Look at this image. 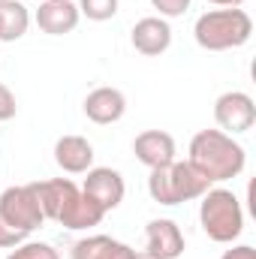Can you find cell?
<instances>
[{"label":"cell","instance_id":"6da1fadb","mask_svg":"<svg viewBox=\"0 0 256 259\" xmlns=\"http://www.w3.org/2000/svg\"><path fill=\"white\" fill-rule=\"evenodd\" d=\"M190 163L214 184L244 169V148L223 130H199L190 139Z\"/></svg>","mask_w":256,"mask_h":259},{"label":"cell","instance_id":"7a4b0ae2","mask_svg":"<svg viewBox=\"0 0 256 259\" xmlns=\"http://www.w3.org/2000/svg\"><path fill=\"white\" fill-rule=\"evenodd\" d=\"M196 42L208 52H223V49H238L250 39L253 33V18L238 9V6H226V9H211L205 15L196 18Z\"/></svg>","mask_w":256,"mask_h":259},{"label":"cell","instance_id":"3957f363","mask_svg":"<svg viewBox=\"0 0 256 259\" xmlns=\"http://www.w3.org/2000/svg\"><path fill=\"white\" fill-rule=\"evenodd\" d=\"M199 223H202V229L211 241H220V244L235 241L244 229L241 202L235 199L232 190H223V187L205 190L202 205H199Z\"/></svg>","mask_w":256,"mask_h":259},{"label":"cell","instance_id":"277c9868","mask_svg":"<svg viewBox=\"0 0 256 259\" xmlns=\"http://www.w3.org/2000/svg\"><path fill=\"white\" fill-rule=\"evenodd\" d=\"M0 217L12 229H18L24 235L33 232L36 226H42V220H46L30 184H24V187H6L0 193Z\"/></svg>","mask_w":256,"mask_h":259},{"label":"cell","instance_id":"5b68a950","mask_svg":"<svg viewBox=\"0 0 256 259\" xmlns=\"http://www.w3.org/2000/svg\"><path fill=\"white\" fill-rule=\"evenodd\" d=\"M214 118L217 124L229 133H244L253 127L256 121V106L253 97L244 91H226L214 100Z\"/></svg>","mask_w":256,"mask_h":259},{"label":"cell","instance_id":"8992f818","mask_svg":"<svg viewBox=\"0 0 256 259\" xmlns=\"http://www.w3.org/2000/svg\"><path fill=\"white\" fill-rule=\"evenodd\" d=\"M124 178L118 169H109V166H91L88 169V178H84V187L81 193H88L103 211H112L124 202Z\"/></svg>","mask_w":256,"mask_h":259},{"label":"cell","instance_id":"52a82bcc","mask_svg":"<svg viewBox=\"0 0 256 259\" xmlns=\"http://www.w3.org/2000/svg\"><path fill=\"white\" fill-rule=\"evenodd\" d=\"M130 39H133V49L139 55H148V58H157L163 55L169 46H172V27L166 18L160 15H145L133 24L130 30Z\"/></svg>","mask_w":256,"mask_h":259},{"label":"cell","instance_id":"ba28073f","mask_svg":"<svg viewBox=\"0 0 256 259\" xmlns=\"http://www.w3.org/2000/svg\"><path fill=\"white\" fill-rule=\"evenodd\" d=\"M133 154H136L148 169L169 166V163L175 160V139H172V133H166V130H142V133L133 139Z\"/></svg>","mask_w":256,"mask_h":259},{"label":"cell","instance_id":"9c48e42d","mask_svg":"<svg viewBox=\"0 0 256 259\" xmlns=\"http://www.w3.org/2000/svg\"><path fill=\"white\" fill-rule=\"evenodd\" d=\"M124 112H127V97H124V91H118L112 84L94 88L84 97V115L94 124H115Z\"/></svg>","mask_w":256,"mask_h":259},{"label":"cell","instance_id":"30bf717a","mask_svg":"<svg viewBox=\"0 0 256 259\" xmlns=\"http://www.w3.org/2000/svg\"><path fill=\"white\" fill-rule=\"evenodd\" d=\"M145 238H148V253H154L160 259H178L184 253V232L169 217L151 220L148 229H145Z\"/></svg>","mask_w":256,"mask_h":259},{"label":"cell","instance_id":"8fae6325","mask_svg":"<svg viewBox=\"0 0 256 259\" xmlns=\"http://www.w3.org/2000/svg\"><path fill=\"white\" fill-rule=\"evenodd\" d=\"M36 24L42 33L64 36L78 24V6L72 0H42L36 9Z\"/></svg>","mask_w":256,"mask_h":259},{"label":"cell","instance_id":"7c38bea8","mask_svg":"<svg viewBox=\"0 0 256 259\" xmlns=\"http://www.w3.org/2000/svg\"><path fill=\"white\" fill-rule=\"evenodd\" d=\"M55 160L64 172H72V175L88 172L94 166V145L84 136H75V133L61 136L55 142Z\"/></svg>","mask_w":256,"mask_h":259},{"label":"cell","instance_id":"4fadbf2b","mask_svg":"<svg viewBox=\"0 0 256 259\" xmlns=\"http://www.w3.org/2000/svg\"><path fill=\"white\" fill-rule=\"evenodd\" d=\"M169 181H172L175 205L187 202V199H199L205 190H211V181L193 166L190 160H172L169 163Z\"/></svg>","mask_w":256,"mask_h":259},{"label":"cell","instance_id":"5bb4252c","mask_svg":"<svg viewBox=\"0 0 256 259\" xmlns=\"http://www.w3.org/2000/svg\"><path fill=\"white\" fill-rule=\"evenodd\" d=\"M30 187H33L36 202L42 208V217H49V220H58L61 211L72 202V196L78 193V187L69 178H49V181H36Z\"/></svg>","mask_w":256,"mask_h":259},{"label":"cell","instance_id":"9a60e30c","mask_svg":"<svg viewBox=\"0 0 256 259\" xmlns=\"http://www.w3.org/2000/svg\"><path fill=\"white\" fill-rule=\"evenodd\" d=\"M133 247L109 238V235H88L72 244V259H133Z\"/></svg>","mask_w":256,"mask_h":259},{"label":"cell","instance_id":"2e32d148","mask_svg":"<svg viewBox=\"0 0 256 259\" xmlns=\"http://www.w3.org/2000/svg\"><path fill=\"white\" fill-rule=\"evenodd\" d=\"M103 217H106V211H103L88 193L78 190V193L72 196V202L61 211L58 223H64L66 229H88V226H97Z\"/></svg>","mask_w":256,"mask_h":259},{"label":"cell","instance_id":"e0dca14e","mask_svg":"<svg viewBox=\"0 0 256 259\" xmlns=\"http://www.w3.org/2000/svg\"><path fill=\"white\" fill-rule=\"evenodd\" d=\"M30 12L21 0H0V42H15L27 33Z\"/></svg>","mask_w":256,"mask_h":259},{"label":"cell","instance_id":"ac0fdd59","mask_svg":"<svg viewBox=\"0 0 256 259\" xmlns=\"http://www.w3.org/2000/svg\"><path fill=\"white\" fill-rule=\"evenodd\" d=\"M148 193H151L154 202H160V205H175L172 181H169V166H157V169H151V175H148Z\"/></svg>","mask_w":256,"mask_h":259},{"label":"cell","instance_id":"d6986e66","mask_svg":"<svg viewBox=\"0 0 256 259\" xmlns=\"http://www.w3.org/2000/svg\"><path fill=\"white\" fill-rule=\"evenodd\" d=\"M118 12V0H78V15H88L91 21H109Z\"/></svg>","mask_w":256,"mask_h":259},{"label":"cell","instance_id":"ffe728a7","mask_svg":"<svg viewBox=\"0 0 256 259\" xmlns=\"http://www.w3.org/2000/svg\"><path fill=\"white\" fill-rule=\"evenodd\" d=\"M6 259H61V253L46 241H27V244H15V250Z\"/></svg>","mask_w":256,"mask_h":259},{"label":"cell","instance_id":"44dd1931","mask_svg":"<svg viewBox=\"0 0 256 259\" xmlns=\"http://www.w3.org/2000/svg\"><path fill=\"white\" fill-rule=\"evenodd\" d=\"M18 112V103H15V94L0 81V121H12Z\"/></svg>","mask_w":256,"mask_h":259},{"label":"cell","instance_id":"7402d4cb","mask_svg":"<svg viewBox=\"0 0 256 259\" xmlns=\"http://www.w3.org/2000/svg\"><path fill=\"white\" fill-rule=\"evenodd\" d=\"M154 9H160V15H181L190 9V0H151Z\"/></svg>","mask_w":256,"mask_h":259},{"label":"cell","instance_id":"603a6c76","mask_svg":"<svg viewBox=\"0 0 256 259\" xmlns=\"http://www.w3.org/2000/svg\"><path fill=\"white\" fill-rule=\"evenodd\" d=\"M21 241H24V232L12 229V226L0 217V247H15V244H21Z\"/></svg>","mask_w":256,"mask_h":259},{"label":"cell","instance_id":"cb8c5ba5","mask_svg":"<svg viewBox=\"0 0 256 259\" xmlns=\"http://www.w3.org/2000/svg\"><path fill=\"white\" fill-rule=\"evenodd\" d=\"M220 259H256V250L250 244H238V247H232V250H226Z\"/></svg>","mask_w":256,"mask_h":259},{"label":"cell","instance_id":"d4e9b609","mask_svg":"<svg viewBox=\"0 0 256 259\" xmlns=\"http://www.w3.org/2000/svg\"><path fill=\"white\" fill-rule=\"evenodd\" d=\"M208 3H214V6H241L244 0H208Z\"/></svg>","mask_w":256,"mask_h":259},{"label":"cell","instance_id":"484cf974","mask_svg":"<svg viewBox=\"0 0 256 259\" xmlns=\"http://www.w3.org/2000/svg\"><path fill=\"white\" fill-rule=\"evenodd\" d=\"M133 259H160V256H154V253H148V250H142V253H133Z\"/></svg>","mask_w":256,"mask_h":259}]
</instances>
